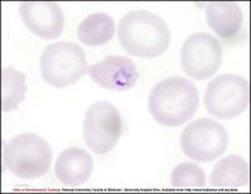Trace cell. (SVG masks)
<instances>
[{"instance_id":"6da1fadb","label":"cell","mask_w":251,"mask_h":194,"mask_svg":"<svg viewBox=\"0 0 251 194\" xmlns=\"http://www.w3.org/2000/svg\"><path fill=\"white\" fill-rule=\"evenodd\" d=\"M118 40L128 54L151 59L167 50L171 33L162 18L140 9L127 13L121 19Z\"/></svg>"},{"instance_id":"7a4b0ae2","label":"cell","mask_w":251,"mask_h":194,"mask_svg":"<svg viewBox=\"0 0 251 194\" xmlns=\"http://www.w3.org/2000/svg\"><path fill=\"white\" fill-rule=\"evenodd\" d=\"M200 94L186 78L171 77L156 84L149 97V110L157 123L180 127L196 114Z\"/></svg>"},{"instance_id":"3957f363","label":"cell","mask_w":251,"mask_h":194,"mask_svg":"<svg viewBox=\"0 0 251 194\" xmlns=\"http://www.w3.org/2000/svg\"><path fill=\"white\" fill-rule=\"evenodd\" d=\"M4 155L9 172L24 180L43 177L53 159L48 142L35 133H23L12 138L6 143Z\"/></svg>"},{"instance_id":"277c9868","label":"cell","mask_w":251,"mask_h":194,"mask_svg":"<svg viewBox=\"0 0 251 194\" xmlns=\"http://www.w3.org/2000/svg\"><path fill=\"white\" fill-rule=\"evenodd\" d=\"M44 82L54 88L73 86L88 69L86 54L79 45L58 42L46 48L39 62Z\"/></svg>"},{"instance_id":"5b68a950","label":"cell","mask_w":251,"mask_h":194,"mask_svg":"<svg viewBox=\"0 0 251 194\" xmlns=\"http://www.w3.org/2000/svg\"><path fill=\"white\" fill-rule=\"evenodd\" d=\"M250 88L248 80L237 74H221L208 83L205 107L212 117L232 119L249 108Z\"/></svg>"},{"instance_id":"8992f818","label":"cell","mask_w":251,"mask_h":194,"mask_svg":"<svg viewBox=\"0 0 251 194\" xmlns=\"http://www.w3.org/2000/svg\"><path fill=\"white\" fill-rule=\"evenodd\" d=\"M180 144L186 157L199 163H210L225 153L228 138L226 129L216 120L200 118L183 129Z\"/></svg>"},{"instance_id":"52a82bcc","label":"cell","mask_w":251,"mask_h":194,"mask_svg":"<svg viewBox=\"0 0 251 194\" xmlns=\"http://www.w3.org/2000/svg\"><path fill=\"white\" fill-rule=\"evenodd\" d=\"M120 111L108 102L92 104L83 120V138L96 154H107L116 147L122 134Z\"/></svg>"},{"instance_id":"ba28073f","label":"cell","mask_w":251,"mask_h":194,"mask_svg":"<svg viewBox=\"0 0 251 194\" xmlns=\"http://www.w3.org/2000/svg\"><path fill=\"white\" fill-rule=\"evenodd\" d=\"M223 62L219 40L207 33H196L185 40L181 49V65L190 78L205 80L214 77Z\"/></svg>"},{"instance_id":"9c48e42d","label":"cell","mask_w":251,"mask_h":194,"mask_svg":"<svg viewBox=\"0 0 251 194\" xmlns=\"http://www.w3.org/2000/svg\"><path fill=\"white\" fill-rule=\"evenodd\" d=\"M87 73L100 88L117 91L133 88L140 77L133 62L122 55H108L100 63L88 66Z\"/></svg>"},{"instance_id":"30bf717a","label":"cell","mask_w":251,"mask_h":194,"mask_svg":"<svg viewBox=\"0 0 251 194\" xmlns=\"http://www.w3.org/2000/svg\"><path fill=\"white\" fill-rule=\"evenodd\" d=\"M19 14L26 28L42 39L53 40L63 33L64 15L54 1H23Z\"/></svg>"},{"instance_id":"8fae6325","label":"cell","mask_w":251,"mask_h":194,"mask_svg":"<svg viewBox=\"0 0 251 194\" xmlns=\"http://www.w3.org/2000/svg\"><path fill=\"white\" fill-rule=\"evenodd\" d=\"M55 175L68 187L82 186L91 178L93 159L88 151L80 148L63 151L55 160Z\"/></svg>"},{"instance_id":"7c38bea8","label":"cell","mask_w":251,"mask_h":194,"mask_svg":"<svg viewBox=\"0 0 251 194\" xmlns=\"http://www.w3.org/2000/svg\"><path fill=\"white\" fill-rule=\"evenodd\" d=\"M206 20L219 37L231 38L243 26L244 13L234 1H211L206 5Z\"/></svg>"},{"instance_id":"4fadbf2b","label":"cell","mask_w":251,"mask_h":194,"mask_svg":"<svg viewBox=\"0 0 251 194\" xmlns=\"http://www.w3.org/2000/svg\"><path fill=\"white\" fill-rule=\"evenodd\" d=\"M249 164L243 157L227 155L215 164L210 183L215 188H240L249 184Z\"/></svg>"},{"instance_id":"5bb4252c","label":"cell","mask_w":251,"mask_h":194,"mask_svg":"<svg viewBox=\"0 0 251 194\" xmlns=\"http://www.w3.org/2000/svg\"><path fill=\"white\" fill-rule=\"evenodd\" d=\"M116 32L114 20L106 13L88 15L78 26V39L89 46H100L108 43Z\"/></svg>"},{"instance_id":"9a60e30c","label":"cell","mask_w":251,"mask_h":194,"mask_svg":"<svg viewBox=\"0 0 251 194\" xmlns=\"http://www.w3.org/2000/svg\"><path fill=\"white\" fill-rule=\"evenodd\" d=\"M1 110L4 113L12 111L19 107L24 100L26 91L25 75L22 71L14 70L13 68L3 69L1 75Z\"/></svg>"},{"instance_id":"2e32d148","label":"cell","mask_w":251,"mask_h":194,"mask_svg":"<svg viewBox=\"0 0 251 194\" xmlns=\"http://www.w3.org/2000/svg\"><path fill=\"white\" fill-rule=\"evenodd\" d=\"M172 186L176 188H203L206 175L203 169L192 162H183L172 171Z\"/></svg>"}]
</instances>
